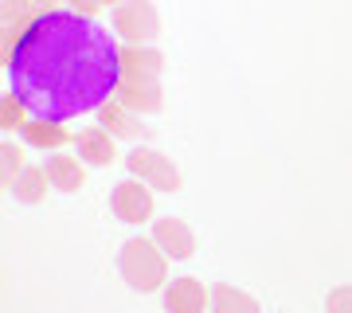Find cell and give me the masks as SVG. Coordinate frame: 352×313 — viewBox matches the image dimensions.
Listing matches in <instances>:
<instances>
[{"mask_svg": "<svg viewBox=\"0 0 352 313\" xmlns=\"http://www.w3.org/2000/svg\"><path fill=\"white\" fill-rule=\"evenodd\" d=\"M8 94L36 122H71L118 98L126 63L106 24L75 8H43L4 59Z\"/></svg>", "mask_w": 352, "mask_h": 313, "instance_id": "1", "label": "cell"}, {"mask_svg": "<svg viewBox=\"0 0 352 313\" xmlns=\"http://www.w3.org/2000/svg\"><path fill=\"white\" fill-rule=\"evenodd\" d=\"M168 263L173 259L145 235L126 239L118 250V274L133 294H157V290L168 286Z\"/></svg>", "mask_w": 352, "mask_h": 313, "instance_id": "2", "label": "cell"}, {"mask_svg": "<svg viewBox=\"0 0 352 313\" xmlns=\"http://www.w3.org/2000/svg\"><path fill=\"white\" fill-rule=\"evenodd\" d=\"M110 32L122 47H153L161 39V12L153 0H122L110 8Z\"/></svg>", "mask_w": 352, "mask_h": 313, "instance_id": "3", "label": "cell"}, {"mask_svg": "<svg viewBox=\"0 0 352 313\" xmlns=\"http://www.w3.org/2000/svg\"><path fill=\"white\" fill-rule=\"evenodd\" d=\"M126 164H129V176H138L153 192H180L184 188V176H180V164L168 157V153L153 149V145H133L126 153Z\"/></svg>", "mask_w": 352, "mask_h": 313, "instance_id": "4", "label": "cell"}, {"mask_svg": "<svg viewBox=\"0 0 352 313\" xmlns=\"http://www.w3.org/2000/svg\"><path fill=\"white\" fill-rule=\"evenodd\" d=\"M110 212H113V219H122L129 227L149 224L153 219V188L145 180H138V176H126L110 192Z\"/></svg>", "mask_w": 352, "mask_h": 313, "instance_id": "5", "label": "cell"}, {"mask_svg": "<svg viewBox=\"0 0 352 313\" xmlns=\"http://www.w3.org/2000/svg\"><path fill=\"white\" fill-rule=\"evenodd\" d=\"M149 239L173 259V263H188L192 255H196V231H192V224L180 219V215H161V219H153Z\"/></svg>", "mask_w": 352, "mask_h": 313, "instance_id": "6", "label": "cell"}, {"mask_svg": "<svg viewBox=\"0 0 352 313\" xmlns=\"http://www.w3.org/2000/svg\"><path fill=\"white\" fill-rule=\"evenodd\" d=\"M118 102L126 110L149 118V114L164 110V87L161 78H141V75H122V87H118Z\"/></svg>", "mask_w": 352, "mask_h": 313, "instance_id": "7", "label": "cell"}, {"mask_svg": "<svg viewBox=\"0 0 352 313\" xmlns=\"http://www.w3.org/2000/svg\"><path fill=\"white\" fill-rule=\"evenodd\" d=\"M208 305H212V290L200 278L184 274L164 286V313H204Z\"/></svg>", "mask_w": 352, "mask_h": 313, "instance_id": "8", "label": "cell"}, {"mask_svg": "<svg viewBox=\"0 0 352 313\" xmlns=\"http://www.w3.org/2000/svg\"><path fill=\"white\" fill-rule=\"evenodd\" d=\"M75 153H78V161L87 164V169H106V164H113V157H118L113 133L106 129V125H87V129L75 133Z\"/></svg>", "mask_w": 352, "mask_h": 313, "instance_id": "9", "label": "cell"}, {"mask_svg": "<svg viewBox=\"0 0 352 313\" xmlns=\"http://www.w3.org/2000/svg\"><path fill=\"white\" fill-rule=\"evenodd\" d=\"M98 125H106L113 138H126V141H145L149 138V125H141V114H133V110H126L122 102L113 98V102H106L98 110Z\"/></svg>", "mask_w": 352, "mask_h": 313, "instance_id": "10", "label": "cell"}, {"mask_svg": "<svg viewBox=\"0 0 352 313\" xmlns=\"http://www.w3.org/2000/svg\"><path fill=\"white\" fill-rule=\"evenodd\" d=\"M43 169H47V180L55 192H78L87 184V164L78 161V153H51Z\"/></svg>", "mask_w": 352, "mask_h": 313, "instance_id": "11", "label": "cell"}, {"mask_svg": "<svg viewBox=\"0 0 352 313\" xmlns=\"http://www.w3.org/2000/svg\"><path fill=\"white\" fill-rule=\"evenodd\" d=\"M208 313H263V305H258L247 290L231 286V282H215Z\"/></svg>", "mask_w": 352, "mask_h": 313, "instance_id": "12", "label": "cell"}, {"mask_svg": "<svg viewBox=\"0 0 352 313\" xmlns=\"http://www.w3.org/2000/svg\"><path fill=\"white\" fill-rule=\"evenodd\" d=\"M47 188H51V180H47V169L43 164H28L24 173L16 176V184L8 188L20 204H43L47 200Z\"/></svg>", "mask_w": 352, "mask_h": 313, "instance_id": "13", "label": "cell"}, {"mask_svg": "<svg viewBox=\"0 0 352 313\" xmlns=\"http://www.w3.org/2000/svg\"><path fill=\"white\" fill-rule=\"evenodd\" d=\"M122 63H126V75L141 78H161L164 71V55L157 47H122Z\"/></svg>", "mask_w": 352, "mask_h": 313, "instance_id": "14", "label": "cell"}, {"mask_svg": "<svg viewBox=\"0 0 352 313\" xmlns=\"http://www.w3.org/2000/svg\"><path fill=\"white\" fill-rule=\"evenodd\" d=\"M24 169H28L24 149H20L12 138H4V145H0V180H4V188H12L16 176L24 173Z\"/></svg>", "mask_w": 352, "mask_h": 313, "instance_id": "15", "label": "cell"}, {"mask_svg": "<svg viewBox=\"0 0 352 313\" xmlns=\"http://www.w3.org/2000/svg\"><path fill=\"white\" fill-rule=\"evenodd\" d=\"M24 138L32 141V145H51V149H59L67 141V129H59V122H32L24 125Z\"/></svg>", "mask_w": 352, "mask_h": 313, "instance_id": "16", "label": "cell"}, {"mask_svg": "<svg viewBox=\"0 0 352 313\" xmlns=\"http://www.w3.org/2000/svg\"><path fill=\"white\" fill-rule=\"evenodd\" d=\"M325 313H352V282H340L325 294Z\"/></svg>", "mask_w": 352, "mask_h": 313, "instance_id": "17", "label": "cell"}, {"mask_svg": "<svg viewBox=\"0 0 352 313\" xmlns=\"http://www.w3.org/2000/svg\"><path fill=\"white\" fill-rule=\"evenodd\" d=\"M36 0H4V24H12V16H20V12H28Z\"/></svg>", "mask_w": 352, "mask_h": 313, "instance_id": "18", "label": "cell"}, {"mask_svg": "<svg viewBox=\"0 0 352 313\" xmlns=\"http://www.w3.org/2000/svg\"><path fill=\"white\" fill-rule=\"evenodd\" d=\"M78 8H113V4H122V0H71Z\"/></svg>", "mask_w": 352, "mask_h": 313, "instance_id": "19", "label": "cell"}]
</instances>
